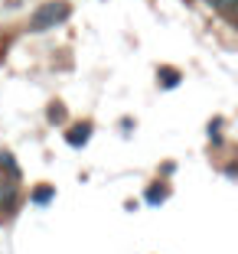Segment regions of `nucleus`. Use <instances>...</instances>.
<instances>
[{"instance_id": "obj_9", "label": "nucleus", "mask_w": 238, "mask_h": 254, "mask_svg": "<svg viewBox=\"0 0 238 254\" xmlns=\"http://www.w3.org/2000/svg\"><path fill=\"white\" fill-rule=\"evenodd\" d=\"M219 127H222V118H212V121H209V127H206V134H209V140H212V143H222Z\"/></svg>"}, {"instance_id": "obj_10", "label": "nucleus", "mask_w": 238, "mask_h": 254, "mask_svg": "<svg viewBox=\"0 0 238 254\" xmlns=\"http://www.w3.org/2000/svg\"><path fill=\"white\" fill-rule=\"evenodd\" d=\"M209 7L212 10H222V13H232V10H235V3L238 0H206Z\"/></svg>"}, {"instance_id": "obj_8", "label": "nucleus", "mask_w": 238, "mask_h": 254, "mask_svg": "<svg viewBox=\"0 0 238 254\" xmlns=\"http://www.w3.org/2000/svg\"><path fill=\"white\" fill-rule=\"evenodd\" d=\"M0 170H7L10 176H20V166H16V157L10 150H0Z\"/></svg>"}, {"instance_id": "obj_5", "label": "nucleus", "mask_w": 238, "mask_h": 254, "mask_svg": "<svg viewBox=\"0 0 238 254\" xmlns=\"http://www.w3.org/2000/svg\"><path fill=\"white\" fill-rule=\"evenodd\" d=\"M49 202H56V186H52V183H39V186H33L30 205H36V209H46Z\"/></svg>"}, {"instance_id": "obj_4", "label": "nucleus", "mask_w": 238, "mask_h": 254, "mask_svg": "<svg viewBox=\"0 0 238 254\" xmlns=\"http://www.w3.org/2000/svg\"><path fill=\"white\" fill-rule=\"evenodd\" d=\"M170 199V186H166V183H150L147 186V192H144V202H147L150 209H160V205H163V202Z\"/></svg>"}, {"instance_id": "obj_7", "label": "nucleus", "mask_w": 238, "mask_h": 254, "mask_svg": "<svg viewBox=\"0 0 238 254\" xmlns=\"http://www.w3.org/2000/svg\"><path fill=\"white\" fill-rule=\"evenodd\" d=\"M66 118H69V111H66L62 101H52V105L46 108V121H49V124H62Z\"/></svg>"}, {"instance_id": "obj_2", "label": "nucleus", "mask_w": 238, "mask_h": 254, "mask_svg": "<svg viewBox=\"0 0 238 254\" xmlns=\"http://www.w3.org/2000/svg\"><path fill=\"white\" fill-rule=\"evenodd\" d=\"M16 202H20V176H3L0 183V209H7L10 215L16 212Z\"/></svg>"}, {"instance_id": "obj_11", "label": "nucleus", "mask_w": 238, "mask_h": 254, "mask_svg": "<svg viewBox=\"0 0 238 254\" xmlns=\"http://www.w3.org/2000/svg\"><path fill=\"white\" fill-rule=\"evenodd\" d=\"M131 127H134V121H131V118L121 121V130H124V134H131Z\"/></svg>"}, {"instance_id": "obj_3", "label": "nucleus", "mask_w": 238, "mask_h": 254, "mask_svg": "<svg viewBox=\"0 0 238 254\" xmlns=\"http://www.w3.org/2000/svg\"><path fill=\"white\" fill-rule=\"evenodd\" d=\"M91 134H95L91 121H82V124H75V127H69V130H66V143L72 150H82V147H88Z\"/></svg>"}, {"instance_id": "obj_1", "label": "nucleus", "mask_w": 238, "mask_h": 254, "mask_svg": "<svg viewBox=\"0 0 238 254\" xmlns=\"http://www.w3.org/2000/svg\"><path fill=\"white\" fill-rule=\"evenodd\" d=\"M69 13H72V7H69L66 0H49V3H43V7H39L36 13L30 16V33H46V30H52V26L66 23Z\"/></svg>"}, {"instance_id": "obj_6", "label": "nucleus", "mask_w": 238, "mask_h": 254, "mask_svg": "<svg viewBox=\"0 0 238 254\" xmlns=\"http://www.w3.org/2000/svg\"><path fill=\"white\" fill-rule=\"evenodd\" d=\"M157 82H160V88L173 91V88H179V85H183V72H179V68H173V65H163L160 72H157Z\"/></svg>"}]
</instances>
